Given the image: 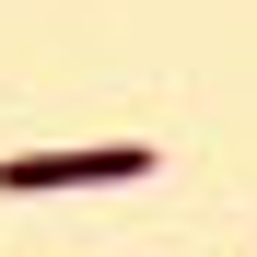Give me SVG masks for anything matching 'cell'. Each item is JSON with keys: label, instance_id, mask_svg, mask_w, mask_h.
Returning <instances> with one entry per match:
<instances>
[{"label": "cell", "instance_id": "obj_1", "mask_svg": "<svg viewBox=\"0 0 257 257\" xmlns=\"http://www.w3.org/2000/svg\"><path fill=\"white\" fill-rule=\"evenodd\" d=\"M152 141H82V152H0V199H35V187H141L152 176Z\"/></svg>", "mask_w": 257, "mask_h": 257}]
</instances>
